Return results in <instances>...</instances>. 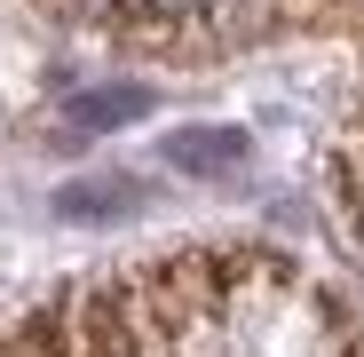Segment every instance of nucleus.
Segmentation results:
<instances>
[{"mask_svg": "<svg viewBox=\"0 0 364 357\" xmlns=\"http://www.w3.org/2000/svg\"><path fill=\"white\" fill-rule=\"evenodd\" d=\"M135 111H143V95H135V88H103L95 103H80L87 128H119V119H135Z\"/></svg>", "mask_w": 364, "mask_h": 357, "instance_id": "obj_1", "label": "nucleus"}]
</instances>
